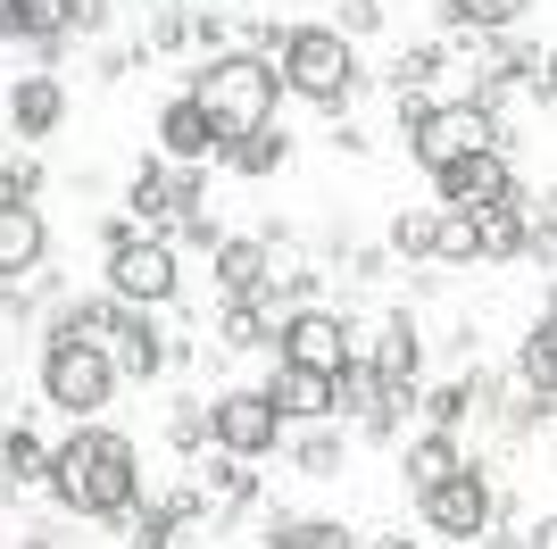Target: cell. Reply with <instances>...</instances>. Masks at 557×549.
Listing matches in <instances>:
<instances>
[{"mask_svg": "<svg viewBox=\"0 0 557 549\" xmlns=\"http://www.w3.org/2000/svg\"><path fill=\"white\" fill-rule=\"evenodd\" d=\"M50 491L75 508V516H92V525H109V516H125V508L141 500V475H134V441L109 434V425H84V434L67 441V450H50Z\"/></svg>", "mask_w": 557, "mask_h": 549, "instance_id": "obj_1", "label": "cell"}, {"mask_svg": "<svg viewBox=\"0 0 557 549\" xmlns=\"http://www.w3.org/2000/svg\"><path fill=\"white\" fill-rule=\"evenodd\" d=\"M275 91H283V68L267 59V50H216V68L191 84V100L209 109V125H216V142H242V134H258L267 117H275Z\"/></svg>", "mask_w": 557, "mask_h": 549, "instance_id": "obj_2", "label": "cell"}, {"mask_svg": "<svg viewBox=\"0 0 557 549\" xmlns=\"http://www.w3.org/2000/svg\"><path fill=\"white\" fill-rule=\"evenodd\" d=\"M283 84L300 91V100H317V109H342L349 84H358L349 34H333V25H292V34H283Z\"/></svg>", "mask_w": 557, "mask_h": 549, "instance_id": "obj_3", "label": "cell"}, {"mask_svg": "<svg viewBox=\"0 0 557 549\" xmlns=\"http://www.w3.org/2000/svg\"><path fill=\"white\" fill-rule=\"evenodd\" d=\"M408 142H417V167L449 175V167L474 159V150H499V117H491L483 100H458V109H424V117H408Z\"/></svg>", "mask_w": 557, "mask_h": 549, "instance_id": "obj_4", "label": "cell"}, {"mask_svg": "<svg viewBox=\"0 0 557 549\" xmlns=\"http://www.w3.org/2000/svg\"><path fill=\"white\" fill-rule=\"evenodd\" d=\"M42 391H50V408H67V416L109 408V391H116L109 342H50L42 350Z\"/></svg>", "mask_w": 557, "mask_h": 549, "instance_id": "obj_5", "label": "cell"}, {"mask_svg": "<svg viewBox=\"0 0 557 549\" xmlns=\"http://www.w3.org/2000/svg\"><path fill=\"white\" fill-rule=\"evenodd\" d=\"M109 292L134 308H166L175 300V242L166 233H125L109 242Z\"/></svg>", "mask_w": 557, "mask_h": 549, "instance_id": "obj_6", "label": "cell"}, {"mask_svg": "<svg viewBox=\"0 0 557 549\" xmlns=\"http://www.w3.org/2000/svg\"><path fill=\"white\" fill-rule=\"evenodd\" d=\"M209 434H216V450H225V457H267L283 441V416H275L267 391H225V400L209 408Z\"/></svg>", "mask_w": 557, "mask_h": 549, "instance_id": "obj_7", "label": "cell"}, {"mask_svg": "<svg viewBox=\"0 0 557 549\" xmlns=\"http://www.w3.org/2000/svg\"><path fill=\"white\" fill-rule=\"evenodd\" d=\"M283 366H317V375H342L358 350H349V325L333 317V308H292L283 317Z\"/></svg>", "mask_w": 557, "mask_h": 549, "instance_id": "obj_8", "label": "cell"}, {"mask_svg": "<svg viewBox=\"0 0 557 549\" xmlns=\"http://www.w3.org/2000/svg\"><path fill=\"white\" fill-rule=\"evenodd\" d=\"M424 500V525L449 533V541H466V533H483L491 516H499V500H491V483L474 475V466H458L449 483H433V491H417Z\"/></svg>", "mask_w": 557, "mask_h": 549, "instance_id": "obj_9", "label": "cell"}, {"mask_svg": "<svg viewBox=\"0 0 557 549\" xmlns=\"http://www.w3.org/2000/svg\"><path fill=\"white\" fill-rule=\"evenodd\" d=\"M109 358H116V375H159L166 358H175V350L159 342V325H150V308H134V300H116L109 308Z\"/></svg>", "mask_w": 557, "mask_h": 549, "instance_id": "obj_10", "label": "cell"}, {"mask_svg": "<svg viewBox=\"0 0 557 549\" xmlns=\"http://www.w3.org/2000/svg\"><path fill=\"white\" fill-rule=\"evenodd\" d=\"M516 192V175H508V150H474V159H458L442 175V200L449 208H499Z\"/></svg>", "mask_w": 557, "mask_h": 549, "instance_id": "obj_11", "label": "cell"}, {"mask_svg": "<svg viewBox=\"0 0 557 549\" xmlns=\"http://www.w3.org/2000/svg\"><path fill=\"white\" fill-rule=\"evenodd\" d=\"M159 150L175 167H200V159H225V142H216V125H209V109L200 100H166V117H159Z\"/></svg>", "mask_w": 557, "mask_h": 549, "instance_id": "obj_12", "label": "cell"}, {"mask_svg": "<svg viewBox=\"0 0 557 549\" xmlns=\"http://www.w3.org/2000/svg\"><path fill=\"white\" fill-rule=\"evenodd\" d=\"M75 9H84V0H0V42H34V50L67 42Z\"/></svg>", "mask_w": 557, "mask_h": 549, "instance_id": "obj_13", "label": "cell"}, {"mask_svg": "<svg viewBox=\"0 0 557 549\" xmlns=\"http://www.w3.org/2000/svg\"><path fill=\"white\" fill-rule=\"evenodd\" d=\"M267 400H275V416H292V425H325V416L342 408V400H333V375H317V366H275Z\"/></svg>", "mask_w": 557, "mask_h": 549, "instance_id": "obj_14", "label": "cell"}, {"mask_svg": "<svg viewBox=\"0 0 557 549\" xmlns=\"http://www.w3.org/2000/svg\"><path fill=\"white\" fill-rule=\"evenodd\" d=\"M50 251V225L34 200H0V274H34Z\"/></svg>", "mask_w": 557, "mask_h": 549, "instance_id": "obj_15", "label": "cell"}, {"mask_svg": "<svg viewBox=\"0 0 557 549\" xmlns=\"http://www.w3.org/2000/svg\"><path fill=\"white\" fill-rule=\"evenodd\" d=\"M275 274H283L275 242H216V283H225V300H258Z\"/></svg>", "mask_w": 557, "mask_h": 549, "instance_id": "obj_16", "label": "cell"}, {"mask_svg": "<svg viewBox=\"0 0 557 549\" xmlns=\"http://www.w3.org/2000/svg\"><path fill=\"white\" fill-rule=\"evenodd\" d=\"M59 117H67V91H59V75H17V91H9V125H17L25 142H42Z\"/></svg>", "mask_w": 557, "mask_h": 549, "instance_id": "obj_17", "label": "cell"}, {"mask_svg": "<svg viewBox=\"0 0 557 549\" xmlns=\"http://www.w3.org/2000/svg\"><path fill=\"white\" fill-rule=\"evenodd\" d=\"M474 233H483V258H524V242H533V200L508 192L499 208H474Z\"/></svg>", "mask_w": 557, "mask_h": 549, "instance_id": "obj_18", "label": "cell"}, {"mask_svg": "<svg viewBox=\"0 0 557 549\" xmlns=\"http://www.w3.org/2000/svg\"><path fill=\"white\" fill-rule=\"evenodd\" d=\"M433 258H449V267H474V258H483L474 208H433Z\"/></svg>", "mask_w": 557, "mask_h": 549, "instance_id": "obj_19", "label": "cell"}, {"mask_svg": "<svg viewBox=\"0 0 557 549\" xmlns=\"http://www.w3.org/2000/svg\"><path fill=\"white\" fill-rule=\"evenodd\" d=\"M516 366H524V383H533L541 400H557V308L524 333V358H516Z\"/></svg>", "mask_w": 557, "mask_h": 549, "instance_id": "obj_20", "label": "cell"}, {"mask_svg": "<svg viewBox=\"0 0 557 549\" xmlns=\"http://www.w3.org/2000/svg\"><path fill=\"white\" fill-rule=\"evenodd\" d=\"M458 466H466V457H458V441H449V434H424V441H408V483H417V491L449 483Z\"/></svg>", "mask_w": 557, "mask_h": 549, "instance_id": "obj_21", "label": "cell"}, {"mask_svg": "<svg viewBox=\"0 0 557 549\" xmlns=\"http://www.w3.org/2000/svg\"><path fill=\"white\" fill-rule=\"evenodd\" d=\"M449 17H458L466 34H508V25L524 17V0H449Z\"/></svg>", "mask_w": 557, "mask_h": 549, "instance_id": "obj_22", "label": "cell"}, {"mask_svg": "<svg viewBox=\"0 0 557 549\" xmlns=\"http://www.w3.org/2000/svg\"><path fill=\"white\" fill-rule=\"evenodd\" d=\"M374 375H383L392 391H408V375H417V333H408V325H392V333H383V350H374Z\"/></svg>", "mask_w": 557, "mask_h": 549, "instance_id": "obj_23", "label": "cell"}, {"mask_svg": "<svg viewBox=\"0 0 557 549\" xmlns=\"http://www.w3.org/2000/svg\"><path fill=\"white\" fill-rule=\"evenodd\" d=\"M225 159L242 167V175H275V167H283V134H275V125H258V134H242V142H233Z\"/></svg>", "mask_w": 557, "mask_h": 549, "instance_id": "obj_24", "label": "cell"}, {"mask_svg": "<svg viewBox=\"0 0 557 549\" xmlns=\"http://www.w3.org/2000/svg\"><path fill=\"white\" fill-rule=\"evenodd\" d=\"M0 466H9L17 483H50V450H42L34 434H25V425H17L9 441H0Z\"/></svg>", "mask_w": 557, "mask_h": 549, "instance_id": "obj_25", "label": "cell"}, {"mask_svg": "<svg viewBox=\"0 0 557 549\" xmlns=\"http://www.w3.org/2000/svg\"><path fill=\"white\" fill-rule=\"evenodd\" d=\"M216 342H225V350H258V342H267V317H258V300H225V325H216Z\"/></svg>", "mask_w": 557, "mask_h": 549, "instance_id": "obj_26", "label": "cell"}, {"mask_svg": "<svg viewBox=\"0 0 557 549\" xmlns=\"http://www.w3.org/2000/svg\"><path fill=\"white\" fill-rule=\"evenodd\" d=\"M392 251L399 258H433V208H399L392 217Z\"/></svg>", "mask_w": 557, "mask_h": 549, "instance_id": "obj_27", "label": "cell"}, {"mask_svg": "<svg viewBox=\"0 0 557 549\" xmlns=\"http://www.w3.org/2000/svg\"><path fill=\"white\" fill-rule=\"evenodd\" d=\"M275 549H349V525H275Z\"/></svg>", "mask_w": 557, "mask_h": 549, "instance_id": "obj_28", "label": "cell"}, {"mask_svg": "<svg viewBox=\"0 0 557 549\" xmlns=\"http://www.w3.org/2000/svg\"><path fill=\"white\" fill-rule=\"evenodd\" d=\"M242 466H250V457H225V466H216V475L200 483V500H225V508H242V500H250V475H242Z\"/></svg>", "mask_w": 557, "mask_h": 549, "instance_id": "obj_29", "label": "cell"}, {"mask_svg": "<svg viewBox=\"0 0 557 549\" xmlns=\"http://www.w3.org/2000/svg\"><path fill=\"white\" fill-rule=\"evenodd\" d=\"M474 400H483V383H442V391H433V434H449Z\"/></svg>", "mask_w": 557, "mask_h": 549, "instance_id": "obj_30", "label": "cell"}, {"mask_svg": "<svg viewBox=\"0 0 557 549\" xmlns=\"http://www.w3.org/2000/svg\"><path fill=\"white\" fill-rule=\"evenodd\" d=\"M42 192V159H9L0 167V200H34Z\"/></svg>", "mask_w": 557, "mask_h": 549, "instance_id": "obj_31", "label": "cell"}, {"mask_svg": "<svg viewBox=\"0 0 557 549\" xmlns=\"http://www.w3.org/2000/svg\"><path fill=\"white\" fill-rule=\"evenodd\" d=\"M300 466H308V475H342V441H333V434H308L300 441Z\"/></svg>", "mask_w": 557, "mask_h": 549, "instance_id": "obj_32", "label": "cell"}, {"mask_svg": "<svg viewBox=\"0 0 557 549\" xmlns=\"http://www.w3.org/2000/svg\"><path fill=\"white\" fill-rule=\"evenodd\" d=\"M175 42H191V17L184 9H159L150 17V50H175Z\"/></svg>", "mask_w": 557, "mask_h": 549, "instance_id": "obj_33", "label": "cell"}, {"mask_svg": "<svg viewBox=\"0 0 557 549\" xmlns=\"http://www.w3.org/2000/svg\"><path fill=\"white\" fill-rule=\"evenodd\" d=\"M166 434L184 441V450H200V441H216V434H209V408H175V425H166Z\"/></svg>", "mask_w": 557, "mask_h": 549, "instance_id": "obj_34", "label": "cell"}, {"mask_svg": "<svg viewBox=\"0 0 557 549\" xmlns=\"http://www.w3.org/2000/svg\"><path fill=\"white\" fill-rule=\"evenodd\" d=\"M433 68H442V42H433V50H408V59H399V75H417V84H424Z\"/></svg>", "mask_w": 557, "mask_h": 549, "instance_id": "obj_35", "label": "cell"}, {"mask_svg": "<svg viewBox=\"0 0 557 549\" xmlns=\"http://www.w3.org/2000/svg\"><path fill=\"white\" fill-rule=\"evenodd\" d=\"M516 549H557V516H541V525L524 533V541H516Z\"/></svg>", "mask_w": 557, "mask_h": 549, "instance_id": "obj_36", "label": "cell"}, {"mask_svg": "<svg viewBox=\"0 0 557 549\" xmlns=\"http://www.w3.org/2000/svg\"><path fill=\"white\" fill-rule=\"evenodd\" d=\"M533 225H549V233H557V192H549V200H533Z\"/></svg>", "mask_w": 557, "mask_h": 549, "instance_id": "obj_37", "label": "cell"}, {"mask_svg": "<svg viewBox=\"0 0 557 549\" xmlns=\"http://www.w3.org/2000/svg\"><path fill=\"white\" fill-rule=\"evenodd\" d=\"M541 91H549V100H557V50H549V59H541Z\"/></svg>", "mask_w": 557, "mask_h": 549, "instance_id": "obj_38", "label": "cell"}, {"mask_svg": "<svg viewBox=\"0 0 557 549\" xmlns=\"http://www.w3.org/2000/svg\"><path fill=\"white\" fill-rule=\"evenodd\" d=\"M383 549H408V541H383Z\"/></svg>", "mask_w": 557, "mask_h": 549, "instance_id": "obj_39", "label": "cell"}, {"mask_svg": "<svg viewBox=\"0 0 557 549\" xmlns=\"http://www.w3.org/2000/svg\"><path fill=\"white\" fill-rule=\"evenodd\" d=\"M0 441H9V425H0Z\"/></svg>", "mask_w": 557, "mask_h": 549, "instance_id": "obj_40", "label": "cell"}]
</instances>
